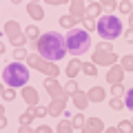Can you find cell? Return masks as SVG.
I'll use <instances>...</instances> for the list:
<instances>
[{
	"label": "cell",
	"mask_w": 133,
	"mask_h": 133,
	"mask_svg": "<svg viewBox=\"0 0 133 133\" xmlns=\"http://www.w3.org/2000/svg\"><path fill=\"white\" fill-rule=\"evenodd\" d=\"M82 73L95 78V76H98V64H93V62H82Z\"/></svg>",
	"instance_id": "20"
},
{
	"label": "cell",
	"mask_w": 133,
	"mask_h": 133,
	"mask_svg": "<svg viewBox=\"0 0 133 133\" xmlns=\"http://www.w3.org/2000/svg\"><path fill=\"white\" fill-rule=\"evenodd\" d=\"M71 122H73V127H76V129H80V131H82V129H84V124H87V118H84L82 113H76Z\"/></svg>",
	"instance_id": "26"
},
{
	"label": "cell",
	"mask_w": 133,
	"mask_h": 133,
	"mask_svg": "<svg viewBox=\"0 0 133 133\" xmlns=\"http://www.w3.org/2000/svg\"><path fill=\"white\" fill-rule=\"evenodd\" d=\"M29 113H31L33 118H44V115L49 113V109L42 107V104H36V107H29Z\"/></svg>",
	"instance_id": "21"
},
{
	"label": "cell",
	"mask_w": 133,
	"mask_h": 133,
	"mask_svg": "<svg viewBox=\"0 0 133 133\" xmlns=\"http://www.w3.org/2000/svg\"><path fill=\"white\" fill-rule=\"evenodd\" d=\"M115 62H118L115 51H113V53H109V51H95V53H93V64H107V66H113Z\"/></svg>",
	"instance_id": "8"
},
{
	"label": "cell",
	"mask_w": 133,
	"mask_h": 133,
	"mask_svg": "<svg viewBox=\"0 0 133 133\" xmlns=\"http://www.w3.org/2000/svg\"><path fill=\"white\" fill-rule=\"evenodd\" d=\"M78 91H80V87H78L76 80H69V82L64 84V93H66V95H76Z\"/></svg>",
	"instance_id": "23"
},
{
	"label": "cell",
	"mask_w": 133,
	"mask_h": 133,
	"mask_svg": "<svg viewBox=\"0 0 133 133\" xmlns=\"http://www.w3.org/2000/svg\"><path fill=\"white\" fill-rule=\"evenodd\" d=\"M120 66H122L124 71H133V56H124V58H120Z\"/></svg>",
	"instance_id": "25"
},
{
	"label": "cell",
	"mask_w": 133,
	"mask_h": 133,
	"mask_svg": "<svg viewBox=\"0 0 133 133\" xmlns=\"http://www.w3.org/2000/svg\"><path fill=\"white\" fill-rule=\"evenodd\" d=\"M69 16L71 18H76L78 22H84V18H87V2H80V0H76V2H71L69 5Z\"/></svg>",
	"instance_id": "9"
},
{
	"label": "cell",
	"mask_w": 133,
	"mask_h": 133,
	"mask_svg": "<svg viewBox=\"0 0 133 133\" xmlns=\"http://www.w3.org/2000/svg\"><path fill=\"white\" fill-rule=\"evenodd\" d=\"M36 133H53V129H51V127H47V124H42V127L36 129Z\"/></svg>",
	"instance_id": "38"
},
{
	"label": "cell",
	"mask_w": 133,
	"mask_h": 133,
	"mask_svg": "<svg viewBox=\"0 0 133 133\" xmlns=\"http://www.w3.org/2000/svg\"><path fill=\"white\" fill-rule=\"evenodd\" d=\"M24 42H27V36H20V38H18V40H14L11 44H14L16 49H20V44H24Z\"/></svg>",
	"instance_id": "37"
},
{
	"label": "cell",
	"mask_w": 133,
	"mask_h": 133,
	"mask_svg": "<svg viewBox=\"0 0 133 133\" xmlns=\"http://www.w3.org/2000/svg\"><path fill=\"white\" fill-rule=\"evenodd\" d=\"M102 5L100 2H87V18H102Z\"/></svg>",
	"instance_id": "16"
},
{
	"label": "cell",
	"mask_w": 133,
	"mask_h": 133,
	"mask_svg": "<svg viewBox=\"0 0 133 133\" xmlns=\"http://www.w3.org/2000/svg\"><path fill=\"white\" fill-rule=\"evenodd\" d=\"M118 11H120V14L131 16V14H133V2H129V0H122V2H118Z\"/></svg>",
	"instance_id": "22"
},
{
	"label": "cell",
	"mask_w": 133,
	"mask_h": 133,
	"mask_svg": "<svg viewBox=\"0 0 133 133\" xmlns=\"http://www.w3.org/2000/svg\"><path fill=\"white\" fill-rule=\"evenodd\" d=\"M109 104H111V109H113V111H120V109H124V100L122 98H111Z\"/></svg>",
	"instance_id": "30"
},
{
	"label": "cell",
	"mask_w": 133,
	"mask_h": 133,
	"mask_svg": "<svg viewBox=\"0 0 133 133\" xmlns=\"http://www.w3.org/2000/svg\"><path fill=\"white\" fill-rule=\"evenodd\" d=\"M64 40H66V51L71 53V56H82L91 47L89 31H84V29H71L64 36Z\"/></svg>",
	"instance_id": "3"
},
{
	"label": "cell",
	"mask_w": 133,
	"mask_h": 133,
	"mask_svg": "<svg viewBox=\"0 0 133 133\" xmlns=\"http://www.w3.org/2000/svg\"><path fill=\"white\" fill-rule=\"evenodd\" d=\"M64 104H66V98H53L51 104L47 107V109H49V115H53V118L64 115Z\"/></svg>",
	"instance_id": "10"
},
{
	"label": "cell",
	"mask_w": 133,
	"mask_h": 133,
	"mask_svg": "<svg viewBox=\"0 0 133 133\" xmlns=\"http://www.w3.org/2000/svg\"><path fill=\"white\" fill-rule=\"evenodd\" d=\"M104 133H120L118 127H111V129H104Z\"/></svg>",
	"instance_id": "42"
},
{
	"label": "cell",
	"mask_w": 133,
	"mask_h": 133,
	"mask_svg": "<svg viewBox=\"0 0 133 133\" xmlns=\"http://www.w3.org/2000/svg\"><path fill=\"white\" fill-rule=\"evenodd\" d=\"M2 100H7V102H11V100H16V89H2Z\"/></svg>",
	"instance_id": "32"
},
{
	"label": "cell",
	"mask_w": 133,
	"mask_h": 133,
	"mask_svg": "<svg viewBox=\"0 0 133 133\" xmlns=\"http://www.w3.org/2000/svg\"><path fill=\"white\" fill-rule=\"evenodd\" d=\"M124 40H127V42H133V31H131V29L124 33Z\"/></svg>",
	"instance_id": "41"
},
{
	"label": "cell",
	"mask_w": 133,
	"mask_h": 133,
	"mask_svg": "<svg viewBox=\"0 0 133 133\" xmlns=\"http://www.w3.org/2000/svg\"><path fill=\"white\" fill-rule=\"evenodd\" d=\"M18 133H36V129L33 127H24V124H20V131Z\"/></svg>",
	"instance_id": "39"
},
{
	"label": "cell",
	"mask_w": 133,
	"mask_h": 133,
	"mask_svg": "<svg viewBox=\"0 0 133 133\" xmlns=\"http://www.w3.org/2000/svg\"><path fill=\"white\" fill-rule=\"evenodd\" d=\"M24 36H27V40H31V42H38L40 40V31L36 24H29L27 29H24Z\"/></svg>",
	"instance_id": "19"
},
{
	"label": "cell",
	"mask_w": 133,
	"mask_h": 133,
	"mask_svg": "<svg viewBox=\"0 0 133 133\" xmlns=\"http://www.w3.org/2000/svg\"><path fill=\"white\" fill-rule=\"evenodd\" d=\"M122 80H124V69L120 64H113V66H109V71H107V82H109L111 87H118V84H122Z\"/></svg>",
	"instance_id": "7"
},
{
	"label": "cell",
	"mask_w": 133,
	"mask_h": 133,
	"mask_svg": "<svg viewBox=\"0 0 133 133\" xmlns=\"http://www.w3.org/2000/svg\"><path fill=\"white\" fill-rule=\"evenodd\" d=\"M82 133H104V122L100 118H89L82 129Z\"/></svg>",
	"instance_id": "11"
},
{
	"label": "cell",
	"mask_w": 133,
	"mask_h": 133,
	"mask_svg": "<svg viewBox=\"0 0 133 133\" xmlns=\"http://www.w3.org/2000/svg\"><path fill=\"white\" fill-rule=\"evenodd\" d=\"M82 71V62L78 60V58H73L69 64H66V76H69V80H76V76Z\"/></svg>",
	"instance_id": "15"
},
{
	"label": "cell",
	"mask_w": 133,
	"mask_h": 133,
	"mask_svg": "<svg viewBox=\"0 0 133 133\" xmlns=\"http://www.w3.org/2000/svg\"><path fill=\"white\" fill-rule=\"evenodd\" d=\"M95 51H109V53H113V47H111V42H107V40H102V42H98V47H95Z\"/></svg>",
	"instance_id": "33"
},
{
	"label": "cell",
	"mask_w": 133,
	"mask_h": 133,
	"mask_svg": "<svg viewBox=\"0 0 133 133\" xmlns=\"http://www.w3.org/2000/svg\"><path fill=\"white\" fill-rule=\"evenodd\" d=\"M124 107H127L129 111H133V89H129L127 93H124Z\"/></svg>",
	"instance_id": "29"
},
{
	"label": "cell",
	"mask_w": 133,
	"mask_h": 133,
	"mask_svg": "<svg viewBox=\"0 0 133 133\" xmlns=\"http://www.w3.org/2000/svg\"><path fill=\"white\" fill-rule=\"evenodd\" d=\"M27 64L31 66V69H38V71H40V73H44L47 78H53V80H58V76H60V69H58L56 62L44 60L40 53H29Z\"/></svg>",
	"instance_id": "5"
},
{
	"label": "cell",
	"mask_w": 133,
	"mask_h": 133,
	"mask_svg": "<svg viewBox=\"0 0 133 133\" xmlns=\"http://www.w3.org/2000/svg\"><path fill=\"white\" fill-rule=\"evenodd\" d=\"M71 131H73V122H69V120H62L58 124V133H71Z\"/></svg>",
	"instance_id": "27"
},
{
	"label": "cell",
	"mask_w": 133,
	"mask_h": 133,
	"mask_svg": "<svg viewBox=\"0 0 133 133\" xmlns=\"http://www.w3.org/2000/svg\"><path fill=\"white\" fill-rule=\"evenodd\" d=\"M89 102L91 100H89L87 93H80V91H78V93L73 95V104H76V109H80V111H84L87 107H89Z\"/></svg>",
	"instance_id": "17"
},
{
	"label": "cell",
	"mask_w": 133,
	"mask_h": 133,
	"mask_svg": "<svg viewBox=\"0 0 133 133\" xmlns=\"http://www.w3.org/2000/svg\"><path fill=\"white\" fill-rule=\"evenodd\" d=\"M5 36L11 40V42H14V40H18L20 36H24V33L20 31V24L11 20V22H7V24H5Z\"/></svg>",
	"instance_id": "13"
},
{
	"label": "cell",
	"mask_w": 133,
	"mask_h": 133,
	"mask_svg": "<svg viewBox=\"0 0 133 133\" xmlns=\"http://www.w3.org/2000/svg\"><path fill=\"white\" fill-rule=\"evenodd\" d=\"M95 31L100 33V38L102 40H115L122 36V20L113 14H104L102 18H98V29Z\"/></svg>",
	"instance_id": "4"
},
{
	"label": "cell",
	"mask_w": 133,
	"mask_h": 133,
	"mask_svg": "<svg viewBox=\"0 0 133 133\" xmlns=\"http://www.w3.org/2000/svg\"><path fill=\"white\" fill-rule=\"evenodd\" d=\"M87 95H89L91 102H102V100L107 98V93H104L102 87H93V89H89V91H87Z\"/></svg>",
	"instance_id": "18"
},
{
	"label": "cell",
	"mask_w": 133,
	"mask_h": 133,
	"mask_svg": "<svg viewBox=\"0 0 133 133\" xmlns=\"http://www.w3.org/2000/svg\"><path fill=\"white\" fill-rule=\"evenodd\" d=\"M100 5H102V9H115L118 2H109V0H107V2H100Z\"/></svg>",
	"instance_id": "40"
},
{
	"label": "cell",
	"mask_w": 133,
	"mask_h": 133,
	"mask_svg": "<svg viewBox=\"0 0 133 133\" xmlns=\"http://www.w3.org/2000/svg\"><path fill=\"white\" fill-rule=\"evenodd\" d=\"M76 22H78V20H76V18H71L69 14H66V16H62V18H60V24H62L64 29H69V31L73 29V24H76Z\"/></svg>",
	"instance_id": "24"
},
{
	"label": "cell",
	"mask_w": 133,
	"mask_h": 133,
	"mask_svg": "<svg viewBox=\"0 0 133 133\" xmlns=\"http://www.w3.org/2000/svg\"><path fill=\"white\" fill-rule=\"evenodd\" d=\"M44 89H47V93L51 95V100L53 98H69V95L64 93V87H62L58 80H53V78H47V80H44Z\"/></svg>",
	"instance_id": "6"
},
{
	"label": "cell",
	"mask_w": 133,
	"mask_h": 133,
	"mask_svg": "<svg viewBox=\"0 0 133 133\" xmlns=\"http://www.w3.org/2000/svg\"><path fill=\"white\" fill-rule=\"evenodd\" d=\"M118 131H120V133H133V122H129V120H122V122L118 124Z\"/></svg>",
	"instance_id": "28"
},
{
	"label": "cell",
	"mask_w": 133,
	"mask_h": 133,
	"mask_svg": "<svg viewBox=\"0 0 133 133\" xmlns=\"http://www.w3.org/2000/svg\"><path fill=\"white\" fill-rule=\"evenodd\" d=\"M111 93H113V98H122L127 91L122 89V84H118V87H111Z\"/></svg>",
	"instance_id": "36"
},
{
	"label": "cell",
	"mask_w": 133,
	"mask_h": 133,
	"mask_svg": "<svg viewBox=\"0 0 133 133\" xmlns=\"http://www.w3.org/2000/svg\"><path fill=\"white\" fill-rule=\"evenodd\" d=\"M36 49H38V53L44 58V60L56 62V64L66 56V53H69V51H66V40H64V36H60L58 31H47V33H42Z\"/></svg>",
	"instance_id": "1"
},
{
	"label": "cell",
	"mask_w": 133,
	"mask_h": 133,
	"mask_svg": "<svg viewBox=\"0 0 133 133\" xmlns=\"http://www.w3.org/2000/svg\"><path fill=\"white\" fill-rule=\"evenodd\" d=\"M22 100L27 102L29 107H36V104H38V100H40V93L33 89V87H24V89H22Z\"/></svg>",
	"instance_id": "12"
},
{
	"label": "cell",
	"mask_w": 133,
	"mask_h": 133,
	"mask_svg": "<svg viewBox=\"0 0 133 133\" xmlns=\"http://www.w3.org/2000/svg\"><path fill=\"white\" fill-rule=\"evenodd\" d=\"M129 29H131V31H133V14L129 16Z\"/></svg>",
	"instance_id": "43"
},
{
	"label": "cell",
	"mask_w": 133,
	"mask_h": 133,
	"mask_svg": "<svg viewBox=\"0 0 133 133\" xmlns=\"http://www.w3.org/2000/svg\"><path fill=\"white\" fill-rule=\"evenodd\" d=\"M14 58H16V62H22V60H27V58H29V53L24 51V49H16V51H14Z\"/></svg>",
	"instance_id": "34"
},
{
	"label": "cell",
	"mask_w": 133,
	"mask_h": 133,
	"mask_svg": "<svg viewBox=\"0 0 133 133\" xmlns=\"http://www.w3.org/2000/svg\"><path fill=\"white\" fill-rule=\"evenodd\" d=\"M27 14L31 16L33 20H38V22L44 18V9L38 5V2H29V5H27Z\"/></svg>",
	"instance_id": "14"
},
{
	"label": "cell",
	"mask_w": 133,
	"mask_h": 133,
	"mask_svg": "<svg viewBox=\"0 0 133 133\" xmlns=\"http://www.w3.org/2000/svg\"><path fill=\"white\" fill-rule=\"evenodd\" d=\"M29 66L22 64V62H11V64H7L5 69H2V80H5V84L9 87V89H18V87H27L29 82Z\"/></svg>",
	"instance_id": "2"
},
{
	"label": "cell",
	"mask_w": 133,
	"mask_h": 133,
	"mask_svg": "<svg viewBox=\"0 0 133 133\" xmlns=\"http://www.w3.org/2000/svg\"><path fill=\"white\" fill-rule=\"evenodd\" d=\"M98 29V22H93V18H84V31H93Z\"/></svg>",
	"instance_id": "35"
},
{
	"label": "cell",
	"mask_w": 133,
	"mask_h": 133,
	"mask_svg": "<svg viewBox=\"0 0 133 133\" xmlns=\"http://www.w3.org/2000/svg\"><path fill=\"white\" fill-rule=\"evenodd\" d=\"M31 120H33V115L29 113V111H22V113H20V124H24V127H31Z\"/></svg>",
	"instance_id": "31"
}]
</instances>
